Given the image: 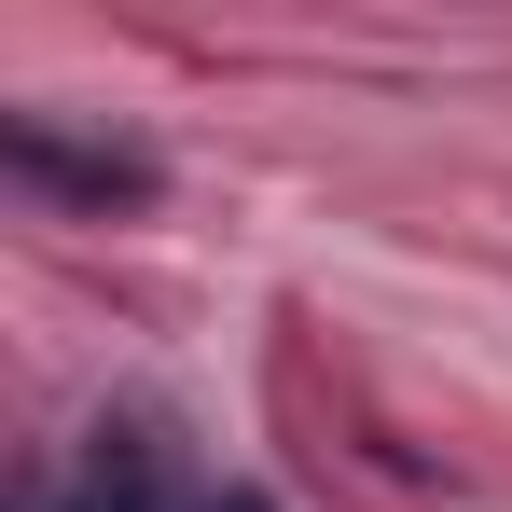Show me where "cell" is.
I'll list each match as a JSON object with an SVG mask.
<instances>
[{
    "label": "cell",
    "instance_id": "obj_1",
    "mask_svg": "<svg viewBox=\"0 0 512 512\" xmlns=\"http://www.w3.org/2000/svg\"><path fill=\"white\" fill-rule=\"evenodd\" d=\"M0 167L28 180V194H70V208H153V194H167L153 153H125V139H56L42 111H28V125H0Z\"/></svg>",
    "mask_w": 512,
    "mask_h": 512
}]
</instances>
